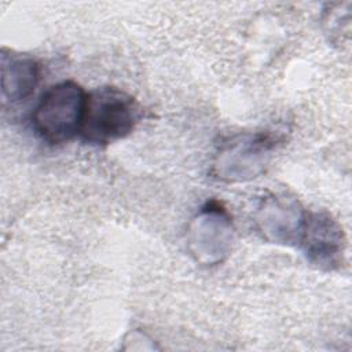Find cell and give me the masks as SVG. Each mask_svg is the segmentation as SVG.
Listing matches in <instances>:
<instances>
[{"label": "cell", "mask_w": 352, "mask_h": 352, "mask_svg": "<svg viewBox=\"0 0 352 352\" xmlns=\"http://www.w3.org/2000/svg\"><path fill=\"white\" fill-rule=\"evenodd\" d=\"M142 118L138 100L121 88L106 85L87 92L80 139L92 146H107L126 138Z\"/></svg>", "instance_id": "6da1fadb"}, {"label": "cell", "mask_w": 352, "mask_h": 352, "mask_svg": "<svg viewBox=\"0 0 352 352\" xmlns=\"http://www.w3.org/2000/svg\"><path fill=\"white\" fill-rule=\"evenodd\" d=\"M279 138L272 132H242L226 138L217 147L210 175L223 183H243L265 172Z\"/></svg>", "instance_id": "7a4b0ae2"}, {"label": "cell", "mask_w": 352, "mask_h": 352, "mask_svg": "<svg viewBox=\"0 0 352 352\" xmlns=\"http://www.w3.org/2000/svg\"><path fill=\"white\" fill-rule=\"evenodd\" d=\"M85 102L87 92L73 80L50 87L33 110V129L50 144L70 140L80 133Z\"/></svg>", "instance_id": "3957f363"}, {"label": "cell", "mask_w": 352, "mask_h": 352, "mask_svg": "<svg viewBox=\"0 0 352 352\" xmlns=\"http://www.w3.org/2000/svg\"><path fill=\"white\" fill-rule=\"evenodd\" d=\"M234 238L235 230L228 210L217 201H208L188 223L186 245L195 263L212 267L230 256Z\"/></svg>", "instance_id": "277c9868"}, {"label": "cell", "mask_w": 352, "mask_h": 352, "mask_svg": "<svg viewBox=\"0 0 352 352\" xmlns=\"http://www.w3.org/2000/svg\"><path fill=\"white\" fill-rule=\"evenodd\" d=\"M345 235L338 221L324 210L305 213L297 246L319 270L333 271L342 264Z\"/></svg>", "instance_id": "5b68a950"}, {"label": "cell", "mask_w": 352, "mask_h": 352, "mask_svg": "<svg viewBox=\"0 0 352 352\" xmlns=\"http://www.w3.org/2000/svg\"><path fill=\"white\" fill-rule=\"evenodd\" d=\"M307 210L297 198L287 194L263 197L256 213L254 226L267 242L297 246Z\"/></svg>", "instance_id": "8992f818"}, {"label": "cell", "mask_w": 352, "mask_h": 352, "mask_svg": "<svg viewBox=\"0 0 352 352\" xmlns=\"http://www.w3.org/2000/svg\"><path fill=\"white\" fill-rule=\"evenodd\" d=\"M0 73L3 103L14 104L28 99L34 92L40 81L41 69L34 58L3 48Z\"/></svg>", "instance_id": "52a82bcc"}]
</instances>
